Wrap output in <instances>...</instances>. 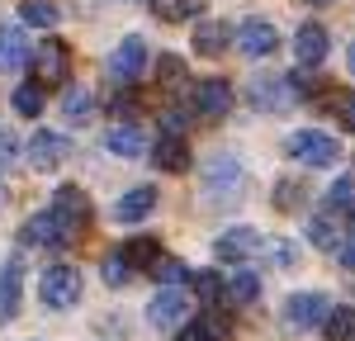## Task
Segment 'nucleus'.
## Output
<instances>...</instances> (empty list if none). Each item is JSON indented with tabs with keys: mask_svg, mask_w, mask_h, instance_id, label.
<instances>
[{
	"mask_svg": "<svg viewBox=\"0 0 355 341\" xmlns=\"http://www.w3.org/2000/svg\"><path fill=\"white\" fill-rule=\"evenodd\" d=\"M246 195V166L237 152H214L204 161V199H214L218 209H232Z\"/></svg>",
	"mask_w": 355,
	"mask_h": 341,
	"instance_id": "obj_1",
	"label": "nucleus"
},
{
	"mask_svg": "<svg viewBox=\"0 0 355 341\" xmlns=\"http://www.w3.org/2000/svg\"><path fill=\"white\" fill-rule=\"evenodd\" d=\"M284 157H294L303 170H327L341 161V142L331 133H318V128H294L284 138Z\"/></svg>",
	"mask_w": 355,
	"mask_h": 341,
	"instance_id": "obj_2",
	"label": "nucleus"
},
{
	"mask_svg": "<svg viewBox=\"0 0 355 341\" xmlns=\"http://www.w3.org/2000/svg\"><path fill=\"white\" fill-rule=\"evenodd\" d=\"M81 294H85L81 270H76V265H67V261H53V265L38 275V299H43V308L67 313V308H76V304H81Z\"/></svg>",
	"mask_w": 355,
	"mask_h": 341,
	"instance_id": "obj_3",
	"label": "nucleus"
},
{
	"mask_svg": "<svg viewBox=\"0 0 355 341\" xmlns=\"http://www.w3.org/2000/svg\"><path fill=\"white\" fill-rule=\"evenodd\" d=\"M279 317H284V327H289V332H318V327H327V317H331V299L322 294V289L289 294Z\"/></svg>",
	"mask_w": 355,
	"mask_h": 341,
	"instance_id": "obj_4",
	"label": "nucleus"
},
{
	"mask_svg": "<svg viewBox=\"0 0 355 341\" xmlns=\"http://www.w3.org/2000/svg\"><path fill=\"white\" fill-rule=\"evenodd\" d=\"M246 100L261 114H284V110H294V105H303V90L294 76H256V81L246 85Z\"/></svg>",
	"mask_w": 355,
	"mask_h": 341,
	"instance_id": "obj_5",
	"label": "nucleus"
},
{
	"mask_svg": "<svg viewBox=\"0 0 355 341\" xmlns=\"http://www.w3.org/2000/svg\"><path fill=\"white\" fill-rule=\"evenodd\" d=\"M53 209H57V218H62V227H67V247L81 242L85 227H90V195H85L81 185H62L53 195Z\"/></svg>",
	"mask_w": 355,
	"mask_h": 341,
	"instance_id": "obj_6",
	"label": "nucleus"
},
{
	"mask_svg": "<svg viewBox=\"0 0 355 341\" xmlns=\"http://www.w3.org/2000/svg\"><path fill=\"white\" fill-rule=\"evenodd\" d=\"M28 67H33V81L43 85V90H48V85H62V81H67V71H71V48L57 43V38H48L43 48H33Z\"/></svg>",
	"mask_w": 355,
	"mask_h": 341,
	"instance_id": "obj_7",
	"label": "nucleus"
},
{
	"mask_svg": "<svg viewBox=\"0 0 355 341\" xmlns=\"http://www.w3.org/2000/svg\"><path fill=\"white\" fill-rule=\"evenodd\" d=\"M232 81L227 76H209V81H199L190 90V110L199 114V119H223V114L232 110Z\"/></svg>",
	"mask_w": 355,
	"mask_h": 341,
	"instance_id": "obj_8",
	"label": "nucleus"
},
{
	"mask_svg": "<svg viewBox=\"0 0 355 341\" xmlns=\"http://www.w3.org/2000/svg\"><path fill=\"white\" fill-rule=\"evenodd\" d=\"M24 157H28V166H33V170H57L67 157H71V138H67V133H53V128H43V133L28 138Z\"/></svg>",
	"mask_w": 355,
	"mask_h": 341,
	"instance_id": "obj_9",
	"label": "nucleus"
},
{
	"mask_svg": "<svg viewBox=\"0 0 355 341\" xmlns=\"http://www.w3.org/2000/svg\"><path fill=\"white\" fill-rule=\"evenodd\" d=\"M261 247H266V242H261V232H256L251 223H237V227H227V232L214 237V256L227 261V265H242L246 256H256Z\"/></svg>",
	"mask_w": 355,
	"mask_h": 341,
	"instance_id": "obj_10",
	"label": "nucleus"
},
{
	"mask_svg": "<svg viewBox=\"0 0 355 341\" xmlns=\"http://www.w3.org/2000/svg\"><path fill=\"white\" fill-rule=\"evenodd\" d=\"M19 247H28V252H33V247H67V227H62L53 204L38 209V213L19 227Z\"/></svg>",
	"mask_w": 355,
	"mask_h": 341,
	"instance_id": "obj_11",
	"label": "nucleus"
},
{
	"mask_svg": "<svg viewBox=\"0 0 355 341\" xmlns=\"http://www.w3.org/2000/svg\"><path fill=\"white\" fill-rule=\"evenodd\" d=\"M147 71V43L137 38V33H128V38H119L110 53V76L114 81H137Z\"/></svg>",
	"mask_w": 355,
	"mask_h": 341,
	"instance_id": "obj_12",
	"label": "nucleus"
},
{
	"mask_svg": "<svg viewBox=\"0 0 355 341\" xmlns=\"http://www.w3.org/2000/svg\"><path fill=\"white\" fill-rule=\"evenodd\" d=\"M147 322L152 327H185L190 322V299L185 289H157L147 304Z\"/></svg>",
	"mask_w": 355,
	"mask_h": 341,
	"instance_id": "obj_13",
	"label": "nucleus"
},
{
	"mask_svg": "<svg viewBox=\"0 0 355 341\" xmlns=\"http://www.w3.org/2000/svg\"><path fill=\"white\" fill-rule=\"evenodd\" d=\"M237 48H242V57H270L275 48H279V28L270 24V19H242L237 24Z\"/></svg>",
	"mask_w": 355,
	"mask_h": 341,
	"instance_id": "obj_14",
	"label": "nucleus"
},
{
	"mask_svg": "<svg viewBox=\"0 0 355 341\" xmlns=\"http://www.w3.org/2000/svg\"><path fill=\"white\" fill-rule=\"evenodd\" d=\"M232 43H237V28H227L223 19H199L190 33V48L199 57H223Z\"/></svg>",
	"mask_w": 355,
	"mask_h": 341,
	"instance_id": "obj_15",
	"label": "nucleus"
},
{
	"mask_svg": "<svg viewBox=\"0 0 355 341\" xmlns=\"http://www.w3.org/2000/svg\"><path fill=\"white\" fill-rule=\"evenodd\" d=\"M331 53V33L318 19H308V24L294 33V57H299V67H322Z\"/></svg>",
	"mask_w": 355,
	"mask_h": 341,
	"instance_id": "obj_16",
	"label": "nucleus"
},
{
	"mask_svg": "<svg viewBox=\"0 0 355 341\" xmlns=\"http://www.w3.org/2000/svg\"><path fill=\"white\" fill-rule=\"evenodd\" d=\"M157 213V185H133L128 195H119V204H114V223H147Z\"/></svg>",
	"mask_w": 355,
	"mask_h": 341,
	"instance_id": "obj_17",
	"label": "nucleus"
},
{
	"mask_svg": "<svg viewBox=\"0 0 355 341\" xmlns=\"http://www.w3.org/2000/svg\"><path fill=\"white\" fill-rule=\"evenodd\" d=\"M19 299H24V261L10 256L0 265V322H10L19 313Z\"/></svg>",
	"mask_w": 355,
	"mask_h": 341,
	"instance_id": "obj_18",
	"label": "nucleus"
},
{
	"mask_svg": "<svg viewBox=\"0 0 355 341\" xmlns=\"http://www.w3.org/2000/svg\"><path fill=\"white\" fill-rule=\"evenodd\" d=\"M152 161H157V170H166V175H190L194 152H190L185 138H162L152 147Z\"/></svg>",
	"mask_w": 355,
	"mask_h": 341,
	"instance_id": "obj_19",
	"label": "nucleus"
},
{
	"mask_svg": "<svg viewBox=\"0 0 355 341\" xmlns=\"http://www.w3.org/2000/svg\"><path fill=\"white\" fill-rule=\"evenodd\" d=\"M105 147H110L114 157H128V161L142 157V152H152V147H147V133H142L137 123H114L110 133H105Z\"/></svg>",
	"mask_w": 355,
	"mask_h": 341,
	"instance_id": "obj_20",
	"label": "nucleus"
},
{
	"mask_svg": "<svg viewBox=\"0 0 355 341\" xmlns=\"http://www.w3.org/2000/svg\"><path fill=\"white\" fill-rule=\"evenodd\" d=\"M28 38H24V24H0V71H15L28 62Z\"/></svg>",
	"mask_w": 355,
	"mask_h": 341,
	"instance_id": "obj_21",
	"label": "nucleus"
},
{
	"mask_svg": "<svg viewBox=\"0 0 355 341\" xmlns=\"http://www.w3.org/2000/svg\"><path fill=\"white\" fill-rule=\"evenodd\" d=\"M95 114H100V100H95L85 85H67V95H62V119L81 128V123H90V119H95Z\"/></svg>",
	"mask_w": 355,
	"mask_h": 341,
	"instance_id": "obj_22",
	"label": "nucleus"
},
{
	"mask_svg": "<svg viewBox=\"0 0 355 341\" xmlns=\"http://www.w3.org/2000/svg\"><path fill=\"white\" fill-rule=\"evenodd\" d=\"M119 256L133 265V270H157L166 256H162V242L157 237H128L123 247H119Z\"/></svg>",
	"mask_w": 355,
	"mask_h": 341,
	"instance_id": "obj_23",
	"label": "nucleus"
},
{
	"mask_svg": "<svg viewBox=\"0 0 355 341\" xmlns=\"http://www.w3.org/2000/svg\"><path fill=\"white\" fill-rule=\"evenodd\" d=\"M261 299V275L256 270H237L232 280H223V304L242 308V304H256Z\"/></svg>",
	"mask_w": 355,
	"mask_h": 341,
	"instance_id": "obj_24",
	"label": "nucleus"
},
{
	"mask_svg": "<svg viewBox=\"0 0 355 341\" xmlns=\"http://www.w3.org/2000/svg\"><path fill=\"white\" fill-rule=\"evenodd\" d=\"M303 237H308L318 252H336V247H341V227H336L331 213H313V218L303 223Z\"/></svg>",
	"mask_w": 355,
	"mask_h": 341,
	"instance_id": "obj_25",
	"label": "nucleus"
},
{
	"mask_svg": "<svg viewBox=\"0 0 355 341\" xmlns=\"http://www.w3.org/2000/svg\"><path fill=\"white\" fill-rule=\"evenodd\" d=\"M10 105H15L19 119H38V114L48 110V90H43L38 81H19V85H15V95H10Z\"/></svg>",
	"mask_w": 355,
	"mask_h": 341,
	"instance_id": "obj_26",
	"label": "nucleus"
},
{
	"mask_svg": "<svg viewBox=\"0 0 355 341\" xmlns=\"http://www.w3.org/2000/svg\"><path fill=\"white\" fill-rule=\"evenodd\" d=\"M57 19H62L57 0H24L19 5V24H28V28H53Z\"/></svg>",
	"mask_w": 355,
	"mask_h": 341,
	"instance_id": "obj_27",
	"label": "nucleus"
},
{
	"mask_svg": "<svg viewBox=\"0 0 355 341\" xmlns=\"http://www.w3.org/2000/svg\"><path fill=\"white\" fill-rule=\"evenodd\" d=\"M185 81H190V67H185L180 53H162L157 57V85H162V90H180Z\"/></svg>",
	"mask_w": 355,
	"mask_h": 341,
	"instance_id": "obj_28",
	"label": "nucleus"
},
{
	"mask_svg": "<svg viewBox=\"0 0 355 341\" xmlns=\"http://www.w3.org/2000/svg\"><path fill=\"white\" fill-rule=\"evenodd\" d=\"M152 10L162 15L166 24H180V19H194V15H204V0H152Z\"/></svg>",
	"mask_w": 355,
	"mask_h": 341,
	"instance_id": "obj_29",
	"label": "nucleus"
},
{
	"mask_svg": "<svg viewBox=\"0 0 355 341\" xmlns=\"http://www.w3.org/2000/svg\"><path fill=\"white\" fill-rule=\"evenodd\" d=\"M327 209H331V218H336V213L355 218V180H351V175H341V180L327 190Z\"/></svg>",
	"mask_w": 355,
	"mask_h": 341,
	"instance_id": "obj_30",
	"label": "nucleus"
},
{
	"mask_svg": "<svg viewBox=\"0 0 355 341\" xmlns=\"http://www.w3.org/2000/svg\"><path fill=\"white\" fill-rule=\"evenodd\" d=\"M327 114L346 128V133H355V90H331L327 95Z\"/></svg>",
	"mask_w": 355,
	"mask_h": 341,
	"instance_id": "obj_31",
	"label": "nucleus"
},
{
	"mask_svg": "<svg viewBox=\"0 0 355 341\" xmlns=\"http://www.w3.org/2000/svg\"><path fill=\"white\" fill-rule=\"evenodd\" d=\"M100 275H105V284H110V289H123V284L133 280V265H128L119 252H110L105 261H100Z\"/></svg>",
	"mask_w": 355,
	"mask_h": 341,
	"instance_id": "obj_32",
	"label": "nucleus"
},
{
	"mask_svg": "<svg viewBox=\"0 0 355 341\" xmlns=\"http://www.w3.org/2000/svg\"><path fill=\"white\" fill-rule=\"evenodd\" d=\"M190 284H194V294L214 308V304H223V275L218 270H199V275H190Z\"/></svg>",
	"mask_w": 355,
	"mask_h": 341,
	"instance_id": "obj_33",
	"label": "nucleus"
},
{
	"mask_svg": "<svg viewBox=\"0 0 355 341\" xmlns=\"http://www.w3.org/2000/svg\"><path fill=\"white\" fill-rule=\"evenodd\" d=\"M322 332H327V341H355V308H331Z\"/></svg>",
	"mask_w": 355,
	"mask_h": 341,
	"instance_id": "obj_34",
	"label": "nucleus"
},
{
	"mask_svg": "<svg viewBox=\"0 0 355 341\" xmlns=\"http://www.w3.org/2000/svg\"><path fill=\"white\" fill-rule=\"evenodd\" d=\"M266 261H270L275 270H294L299 265V252H294L289 237H275V242H266Z\"/></svg>",
	"mask_w": 355,
	"mask_h": 341,
	"instance_id": "obj_35",
	"label": "nucleus"
},
{
	"mask_svg": "<svg viewBox=\"0 0 355 341\" xmlns=\"http://www.w3.org/2000/svg\"><path fill=\"white\" fill-rule=\"evenodd\" d=\"M303 199H308V190H303L299 180H279V185H275V209H284V213L303 209Z\"/></svg>",
	"mask_w": 355,
	"mask_h": 341,
	"instance_id": "obj_36",
	"label": "nucleus"
},
{
	"mask_svg": "<svg viewBox=\"0 0 355 341\" xmlns=\"http://www.w3.org/2000/svg\"><path fill=\"white\" fill-rule=\"evenodd\" d=\"M199 327H204V337L209 341H232V317L218 308H209L204 317H199Z\"/></svg>",
	"mask_w": 355,
	"mask_h": 341,
	"instance_id": "obj_37",
	"label": "nucleus"
},
{
	"mask_svg": "<svg viewBox=\"0 0 355 341\" xmlns=\"http://www.w3.org/2000/svg\"><path fill=\"white\" fill-rule=\"evenodd\" d=\"M190 114L194 110H175V105L162 110V119H157V123H162V138H185V133H190Z\"/></svg>",
	"mask_w": 355,
	"mask_h": 341,
	"instance_id": "obj_38",
	"label": "nucleus"
},
{
	"mask_svg": "<svg viewBox=\"0 0 355 341\" xmlns=\"http://www.w3.org/2000/svg\"><path fill=\"white\" fill-rule=\"evenodd\" d=\"M157 280H162V289H185L190 270H185L180 261H162V265H157Z\"/></svg>",
	"mask_w": 355,
	"mask_h": 341,
	"instance_id": "obj_39",
	"label": "nucleus"
},
{
	"mask_svg": "<svg viewBox=\"0 0 355 341\" xmlns=\"http://www.w3.org/2000/svg\"><path fill=\"white\" fill-rule=\"evenodd\" d=\"M19 152H24L19 138H15L10 128H0V166H15V161H19Z\"/></svg>",
	"mask_w": 355,
	"mask_h": 341,
	"instance_id": "obj_40",
	"label": "nucleus"
},
{
	"mask_svg": "<svg viewBox=\"0 0 355 341\" xmlns=\"http://www.w3.org/2000/svg\"><path fill=\"white\" fill-rule=\"evenodd\" d=\"M336 261H341V270H355V237H341V247H336Z\"/></svg>",
	"mask_w": 355,
	"mask_h": 341,
	"instance_id": "obj_41",
	"label": "nucleus"
},
{
	"mask_svg": "<svg viewBox=\"0 0 355 341\" xmlns=\"http://www.w3.org/2000/svg\"><path fill=\"white\" fill-rule=\"evenodd\" d=\"M175 341H209L204 337V327H199V322H185V327H180V337Z\"/></svg>",
	"mask_w": 355,
	"mask_h": 341,
	"instance_id": "obj_42",
	"label": "nucleus"
},
{
	"mask_svg": "<svg viewBox=\"0 0 355 341\" xmlns=\"http://www.w3.org/2000/svg\"><path fill=\"white\" fill-rule=\"evenodd\" d=\"M346 67H351V76H355V43H351V53H346Z\"/></svg>",
	"mask_w": 355,
	"mask_h": 341,
	"instance_id": "obj_43",
	"label": "nucleus"
},
{
	"mask_svg": "<svg viewBox=\"0 0 355 341\" xmlns=\"http://www.w3.org/2000/svg\"><path fill=\"white\" fill-rule=\"evenodd\" d=\"M5 195H10V190H5V180H0V209H5Z\"/></svg>",
	"mask_w": 355,
	"mask_h": 341,
	"instance_id": "obj_44",
	"label": "nucleus"
},
{
	"mask_svg": "<svg viewBox=\"0 0 355 341\" xmlns=\"http://www.w3.org/2000/svg\"><path fill=\"white\" fill-rule=\"evenodd\" d=\"M308 5H331V0H308Z\"/></svg>",
	"mask_w": 355,
	"mask_h": 341,
	"instance_id": "obj_45",
	"label": "nucleus"
}]
</instances>
